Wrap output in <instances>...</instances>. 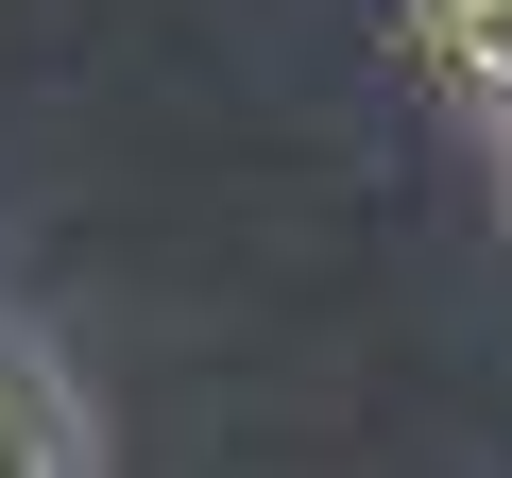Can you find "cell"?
<instances>
[{"instance_id":"1","label":"cell","mask_w":512,"mask_h":478,"mask_svg":"<svg viewBox=\"0 0 512 478\" xmlns=\"http://www.w3.org/2000/svg\"><path fill=\"white\" fill-rule=\"evenodd\" d=\"M0 478H86V410L18 325H0Z\"/></svg>"},{"instance_id":"2","label":"cell","mask_w":512,"mask_h":478,"mask_svg":"<svg viewBox=\"0 0 512 478\" xmlns=\"http://www.w3.org/2000/svg\"><path fill=\"white\" fill-rule=\"evenodd\" d=\"M393 18H410V52H427L444 86H495V103H512V0H393Z\"/></svg>"}]
</instances>
